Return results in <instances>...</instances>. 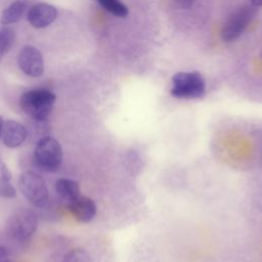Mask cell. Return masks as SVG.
I'll use <instances>...</instances> for the list:
<instances>
[{"label": "cell", "mask_w": 262, "mask_h": 262, "mask_svg": "<svg viewBox=\"0 0 262 262\" xmlns=\"http://www.w3.org/2000/svg\"><path fill=\"white\" fill-rule=\"evenodd\" d=\"M250 3L255 7L262 6V0H250Z\"/></svg>", "instance_id": "cell-20"}, {"label": "cell", "mask_w": 262, "mask_h": 262, "mask_svg": "<svg viewBox=\"0 0 262 262\" xmlns=\"http://www.w3.org/2000/svg\"><path fill=\"white\" fill-rule=\"evenodd\" d=\"M30 25L36 29H43L50 26L57 17V9L45 2H39L30 7L28 14Z\"/></svg>", "instance_id": "cell-8"}, {"label": "cell", "mask_w": 262, "mask_h": 262, "mask_svg": "<svg viewBox=\"0 0 262 262\" xmlns=\"http://www.w3.org/2000/svg\"><path fill=\"white\" fill-rule=\"evenodd\" d=\"M15 41V32L9 27L0 29V60L9 52Z\"/></svg>", "instance_id": "cell-13"}, {"label": "cell", "mask_w": 262, "mask_h": 262, "mask_svg": "<svg viewBox=\"0 0 262 262\" xmlns=\"http://www.w3.org/2000/svg\"><path fill=\"white\" fill-rule=\"evenodd\" d=\"M106 11L117 17H126L128 15V7L120 0H96Z\"/></svg>", "instance_id": "cell-14"}, {"label": "cell", "mask_w": 262, "mask_h": 262, "mask_svg": "<svg viewBox=\"0 0 262 262\" xmlns=\"http://www.w3.org/2000/svg\"><path fill=\"white\" fill-rule=\"evenodd\" d=\"M170 91L176 98H200L206 92V81L199 72H179L172 77Z\"/></svg>", "instance_id": "cell-2"}, {"label": "cell", "mask_w": 262, "mask_h": 262, "mask_svg": "<svg viewBox=\"0 0 262 262\" xmlns=\"http://www.w3.org/2000/svg\"><path fill=\"white\" fill-rule=\"evenodd\" d=\"M28 136V130L26 127L14 120H6L2 129V140L5 146L9 148H15L21 145Z\"/></svg>", "instance_id": "cell-9"}, {"label": "cell", "mask_w": 262, "mask_h": 262, "mask_svg": "<svg viewBox=\"0 0 262 262\" xmlns=\"http://www.w3.org/2000/svg\"><path fill=\"white\" fill-rule=\"evenodd\" d=\"M62 262H92V260L83 249H72L64 255Z\"/></svg>", "instance_id": "cell-15"}, {"label": "cell", "mask_w": 262, "mask_h": 262, "mask_svg": "<svg viewBox=\"0 0 262 262\" xmlns=\"http://www.w3.org/2000/svg\"><path fill=\"white\" fill-rule=\"evenodd\" d=\"M0 177L5 180H8V181H10L12 178V173H11L10 169L5 164V162L2 161V159H0Z\"/></svg>", "instance_id": "cell-17"}, {"label": "cell", "mask_w": 262, "mask_h": 262, "mask_svg": "<svg viewBox=\"0 0 262 262\" xmlns=\"http://www.w3.org/2000/svg\"><path fill=\"white\" fill-rule=\"evenodd\" d=\"M56 100L55 94L48 89H33L21 94L19 104L24 113L36 122L47 120Z\"/></svg>", "instance_id": "cell-1"}, {"label": "cell", "mask_w": 262, "mask_h": 262, "mask_svg": "<svg viewBox=\"0 0 262 262\" xmlns=\"http://www.w3.org/2000/svg\"><path fill=\"white\" fill-rule=\"evenodd\" d=\"M62 161L60 143L51 136L39 139L34 150L35 165L44 172H55Z\"/></svg>", "instance_id": "cell-3"}, {"label": "cell", "mask_w": 262, "mask_h": 262, "mask_svg": "<svg viewBox=\"0 0 262 262\" xmlns=\"http://www.w3.org/2000/svg\"><path fill=\"white\" fill-rule=\"evenodd\" d=\"M174 2L182 9H188L195 3V0H174Z\"/></svg>", "instance_id": "cell-18"}, {"label": "cell", "mask_w": 262, "mask_h": 262, "mask_svg": "<svg viewBox=\"0 0 262 262\" xmlns=\"http://www.w3.org/2000/svg\"><path fill=\"white\" fill-rule=\"evenodd\" d=\"M18 187L23 195L35 207L44 208L48 205V189L39 174L33 171L24 172L18 179Z\"/></svg>", "instance_id": "cell-4"}, {"label": "cell", "mask_w": 262, "mask_h": 262, "mask_svg": "<svg viewBox=\"0 0 262 262\" xmlns=\"http://www.w3.org/2000/svg\"><path fill=\"white\" fill-rule=\"evenodd\" d=\"M55 191L67 205L71 204L81 195L78 182L66 178H60L55 182Z\"/></svg>", "instance_id": "cell-11"}, {"label": "cell", "mask_w": 262, "mask_h": 262, "mask_svg": "<svg viewBox=\"0 0 262 262\" xmlns=\"http://www.w3.org/2000/svg\"><path fill=\"white\" fill-rule=\"evenodd\" d=\"M72 215L82 223H87L91 221L96 214V205L88 196L80 195L71 204L67 205Z\"/></svg>", "instance_id": "cell-10"}, {"label": "cell", "mask_w": 262, "mask_h": 262, "mask_svg": "<svg viewBox=\"0 0 262 262\" xmlns=\"http://www.w3.org/2000/svg\"><path fill=\"white\" fill-rule=\"evenodd\" d=\"M17 64L20 71L33 78H38L44 73V60L40 50L33 45H25L18 55Z\"/></svg>", "instance_id": "cell-7"}, {"label": "cell", "mask_w": 262, "mask_h": 262, "mask_svg": "<svg viewBox=\"0 0 262 262\" xmlns=\"http://www.w3.org/2000/svg\"><path fill=\"white\" fill-rule=\"evenodd\" d=\"M257 11V7L250 4H244L233 11L226 19L222 30L221 37L225 42H231L237 39L248 25L252 21Z\"/></svg>", "instance_id": "cell-6"}, {"label": "cell", "mask_w": 262, "mask_h": 262, "mask_svg": "<svg viewBox=\"0 0 262 262\" xmlns=\"http://www.w3.org/2000/svg\"><path fill=\"white\" fill-rule=\"evenodd\" d=\"M28 8L26 0H15L10 3L1 13L0 23L3 26H8L18 21L25 14Z\"/></svg>", "instance_id": "cell-12"}, {"label": "cell", "mask_w": 262, "mask_h": 262, "mask_svg": "<svg viewBox=\"0 0 262 262\" xmlns=\"http://www.w3.org/2000/svg\"><path fill=\"white\" fill-rule=\"evenodd\" d=\"M0 262H10L8 259V253L5 248L0 246Z\"/></svg>", "instance_id": "cell-19"}, {"label": "cell", "mask_w": 262, "mask_h": 262, "mask_svg": "<svg viewBox=\"0 0 262 262\" xmlns=\"http://www.w3.org/2000/svg\"><path fill=\"white\" fill-rule=\"evenodd\" d=\"M3 124H4V119L2 118V116H0V139L2 136V129H3Z\"/></svg>", "instance_id": "cell-21"}, {"label": "cell", "mask_w": 262, "mask_h": 262, "mask_svg": "<svg viewBox=\"0 0 262 262\" xmlns=\"http://www.w3.org/2000/svg\"><path fill=\"white\" fill-rule=\"evenodd\" d=\"M38 227L37 214L29 209H20L14 212L6 221V233L17 241L29 239Z\"/></svg>", "instance_id": "cell-5"}, {"label": "cell", "mask_w": 262, "mask_h": 262, "mask_svg": "<svg viewBox=\"0 0 262 262\" xmlns=\"http://www.w3.org/2000/svg\"><path fill=\"white\" fill-rule=\"evenodd\" d=\"M15 195H16V189L10 183V181L0 177V196L5 199H12Z\"/></svg>", "instance_id": "cell-16"}]
</instances>
